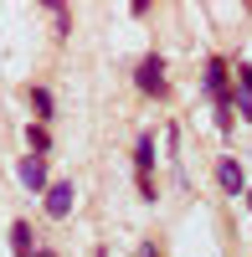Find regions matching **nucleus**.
<instances>
[{
	"label": "nucleus",
	"mask_w": 252,
	"mask_h": 257,
	"mask_svg": "<svg viewBox=\"0 0 252 257\" xmlns=\"http://www.w3.org/2000/svg\"><path fill=\"white\" fill-rule=\"evenodd\" d=\"M134 88L144 98H165L170 93V77H165V57L150 52V57H139V67H134Z\"/></svg>",
	"instance_id": "1"
},
{
	"label": "nucleus",
	"mask_w": 252,
	"mask_h": 257,
	"mask_svg": "<svg viewBox=\"0 0 252 257\" xmlns=\"http://www.w3.org/2000/svg\"><path fill=\"white\" fill-rule=\"evenodd\" d=\"M41 211H47L52 221H67L77 211V185L72 180H52L47 190H41Z\"/></svg>",
	"instance_id": "2"
},
{
	"label": "nucleus",
	"mask_w": 252,
	"mask_h": 257,
	"mask_svg": "<svg viewBox=\"0 0 252 257\" xmlns=\"http://www.w3.org/2000/svg\"><path fill=\"white\" fill-rule=\"evenodd\" d=\"M201 93L211 98V103L232 93V62H226V57H206V67H201Z\"/></svg>",
	"instance_id": "3"
},
{
	"label": "nucleus",
	"mask_w": 252,
	"mask_h": 257,
	"mask_svg": "<svg viewBox=\"0 0 252 257\" xmlns=\"http://www.w3.org/2000/svg\"><path fill=\"white\" fill-rule=\"evenodd\" d=\"M216 185H221V196H247V170L237 165V155H221V165H216Z\"/></svg>",
	"instance_id": "4"
},
{
	"label": "nucleus",
	"mask_w": 252,
	"mask_h": 257,
	"mask_svg": "<svg viewBox=\"0 0 252 257\" xmlns=\"http://www.w3.org/2000/svg\"><path fill=\"white\" fill-rule=\"evenodd\" d=\"M16 175H21V185H26L31 196H41V190L52 185V175H47V160H36V155H21V165H16Z\"/></svg>",
	"instance_id": "5"
},
{
	"label": "nucleus",
	"mask_w": 252,
	"mask_h": 257,
	"mask_svg": "<svg viewBox=\"0 0 252 257\" xmlns=\"http://www.w3.org/2000/svg\"><path fill=\"white\" fill-rule=\"evenodd\" d=\"M26 103H31V123H47V128H52V113H57V98H52V88L31 82V88H26Z\"/></svg>",
	"instance_id": "6"
},
{
	"label": "nucleus",
	"mask_w": 252,
	"mask_h": 257,
	"mask_svg": "<svg viewBox=\"0 0 252 257\" xmlns=\"http://www.w3.org/2000/svg\"><path fill=\"white\" fill-rule=\"evenodd\" d=\"M155 160H160V149H155V134L144 128V134L134 139V175H150V180H155Z\"/></svg>",
	"instance_id": "7"
},
{
	"label": "nucleus",
	"mask_w": 252,
	"mask_h": 257,
	"mask_svg": "<svg viewBox=\"0 0 252 257\" xmlns=\"http://www.w3.org/2000/svg\"><path fill=\"white\" fill-rule=\"evenodd\" d=\"M41 242H36V231H31V221H11V252L16 257H31Z\"/></svg>",
	"instance_id": "8"
},
{
	"label": "nucleus",
	"mask_w": 252,
	"mask_h": 257,
	"mask_svg": "<svg viewBox=\"0 0 252 257\" xmlns=\"http://www.w3.org/2000/svg\"><path fill=\"white\" fill-rule=\"evenodd\" d=\"M26 155H36V160L52 155V128L47 123H26Z\"/></svg>",
	"instance_id": "9"
},
{
	"label": "nucleus",
	"mask_w": 252,
	"mask_h": 257,
	"mask_svg": "<svg viewBox=\"0 0 252 257\" xmlns=\"http://www.w3.org/2000/svg\"><path fill=\"white\" fill-rule=\"evenodd\" d=\"M211 108H216V128H221V134H232V128H237V108H232V93H226V98H216Z\"/></svg>",
	"instance_id": "10"
},
{
	"label": "nucleus",
	"mask_w": 252,
	"mask_h": 257,
	"mask_svg": "<svg viewBox=\"0 0 252 257\" xmlns=\"http://www.w3.org/2000/svg\"><path fill=\"white\" fill-rule=\"evenodd\" d=\"M47 16L57 21V36H67V31H72V16H67V6H62V0H47Z\"/></svg>",
	"instance_id": "11"
},
{
	"label": "nucleus",
	"mask_w": 252,
	"mask_h": 257,
	"mask_svg": "<svg viewBox=\"0 0 252 257\" xmlns=\"http://www.w3.org/2000/svg\"><path fill=\"white\" fill-rule=\"evenodd\" d=\"M232 108H237L242 123H252V93H237V88H232Z\"/></svg>",
	"instance_id": "12"
},
{
	"label": "nucleus",
	"mask_w": 252,
	"mask_h": 257,
	"mask_svg": "<svg viewBox=\"0 0 252 257\" xmlns=\"http://www.w3.org/2000/svg\"><path fill=\"white\" fill-rule=\"evenodd\" d=\"M134 180H139V196H144V201H155V196H160V185H155L150 175H134Z\"/></svg>",
	"instance_id": "13"
},
{
	"label": "nucleus",
	"mask_w": 252,
	"mask_h": 257,
	"mask_svg": "<svg viewBox=\"0 0 252 257\" xmlns=\"http://www.w3.org/2000/svg\"><path fill=\"white\" fill-rule=\"evenodd\" d=\"M139 257H160V247H155V242H144V247H139Z\"/></svg>",
	"instance_id": "14"
},
{
	"label": "nucleus",
	"mask_w": 252,
	"mask_h": 257,
	"mask_svg": "<svg viewBox=\"0 0 252 257\" xmlns=\"http://www.w3.org/2000/svg\"><path fill=\"white\" fill-rule=\"evenodd\" d=\"M31 257H57V252H52V247H36V252H31Z\"/></svg>",
	"instance_id": "15"
},
{
	"label": "nucleus",
	"mask_w": 252,
	"mask_h": 257,
	"mask_svg": "<svg viewBox=\"0 0 252 257\" xmlns=\"http://www.w3.org/2000/svg\"><path fill=\"white\" fill-rule=\"evenodd\" d=\"M242 201H247V211H252V185H247V196H242Z\"/></svg>",
	"instance_id": "16"
},
{
	"label": "nucleus",
	"mask_w": 252,
	"mask_h": 257,
	"mask_svg": "<svg viewBox=\"0 0 252 257\" xmlns=\"http://www.w3.org/2000/svg\"><path fill=\"white\" fill-rule=\"evenodd\" d=\"M93 257H108V247H98V252H93Z\"/></svg>",
	"instance_id": "17"
}]
</instances>
